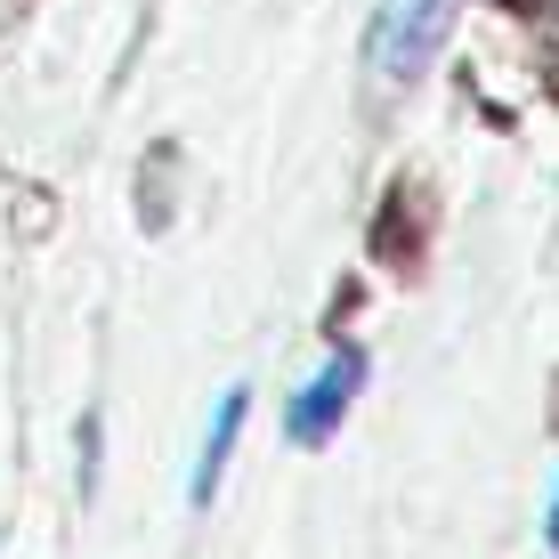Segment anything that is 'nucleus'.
<instances>
[{
	"instance_id": "f257e3e1",
	"label": "nucleus",
	"mask_w": 559,
	"mask_h": 559,
	"mask_svg": "<svg viewBox=\"0 0 559 559\" xmlns=\"http://www.w3.org/2000/svg\"><path fill=\"white\" fill-rule=\"evenodd\" d=\"M447 9L454 0H381L373 9V66L390 73V82H414L421 66L438 57V41H447Z\"/></svg>"
},
{
	"instance_id": "f03ea898",
	"label": "nucleus",
	"mask_w": 559,
	"mask_h": 559,
	"mask_svg": "<svg viewBox=\"0 0 559 559\" xmlns=\"http://www.w3.org/2000/svg\"><path fill=\"white\" fill-rule=\"evenodd\" d=\"M357 381H365V365L341 349L333 365H324L317 381H308V390L293 397V421H284V430H293V447H324V438L341 430V414H349V397H357Z\"/></svg>"
},
{
	"instance_id": "7ed1b4c3",
	"label": "nucleus",
	"mask_w": 559,
	"mask_h": 559,
	"mask_svg": "<svg viewBox=\"0 0 559 559\" xmlns=\"http://www.w3.org/2000/svg\"><path fill=\"white\" fill-rule=\"evenodd\" d=\"M236 421H243V390H219V414L203 430V462H195V503L219 495V471H227V447H236Z\"/></svg>"
},
{
	"instance_id": "20e7f679",
	"label": "nucleus",
	"mask_w": 559,
	"mask_h": 559,
	"mask_svg": "<svg viewBox=\"0 0 559 559\" xmlns=\"http://www.w3.org/2000/svg\"><path fill=\"white\" fill-rule=\"evenodd\" d=\"M551 551H559V503H551Z\"/></svg>"
}]
</instances>
